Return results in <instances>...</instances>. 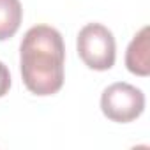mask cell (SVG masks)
Returning a JSON list of instances; mask_svg holds the SVG:
<instances>
[{"mask_svg": "<svg viewBox=\"0 0 150 150\" xmlns=\"http://www.w3.org/2000/svg\"><path fill=\"white\" fill-rule=\"evenodd\" d=\"M78 55L94 71H108L115 64V37L101 23H88L78 34Z\"/></svg>", "mask_w": 150, "mask_h": 150, "instance_id": "cell-2", "label": "cell"}, {"mask_svg": "<svg viewBox=\"0 0 150 150\" xmlns=\"http://www.w3.org/2000/svg\"><path fill=\"white\" fill-rule=\"evenodd\" d=\"M23 20V7L20 0H0V41L11 39Z\"/></svg>", "mask_w": 150, "mask_h": 150, "instance_id": "cell-5", "label": "cell"}, {"mask_svg": "<svg viewBox=\"0 0 150 150\" xmlns=\"http://www.w3.org/2000/svg\"><path fill=\"white\" fill-rule=\"evenodd\" d=\"M11 88V72L4 62H0V97H4Z\"/></svg>", "mask_w": 150, "mask_h": 150, "instance_id": "cell-6", "label": "cell"}, {"mask_svg": "<svg viewBox=\"0 0 150 150\" xmlns=\"http://www.w3.org/2000/svg\"><path fill=\"white\" fill-rule=\"evenodd\" d=\"M101 110L111 122H132L145 110V94L134 85L124 81L113 83L101 96Z\"/></svg>", "mask_w": 150, "mask_h": 150, "instance_id": "cell-3", "label": "cell"}, {"mask_svg": "<svg viewBox=\"0 0 150 150\" xmlns=\"http://www.w3.org/2000/svg\"><path fill=\"white\" fill-rule=\"evenodd\" d=\"M125 67L136 76L150 74V30L143 27L129 42L125 51Z\"/></svg>", "mask_w": 150, "mask_h": 150, "instance_id": "cell-4", "label": "cell"}, {"mask_svg": "<svg viewBox=\"0 0 150 150\" xmlns=\"http://www.w3.org/2000/svg\"><path fill=\"white\" fill-rule=\"evenodd\" d=\"M65 46L60 32L50 25L27 30L20 44V69L25 87L35 96H53L64 85Z\"/></svg>", "mask_w": 150, "mask_h": 150, "instance_id": "cell-1", "label": "cell"}]
</instances>
